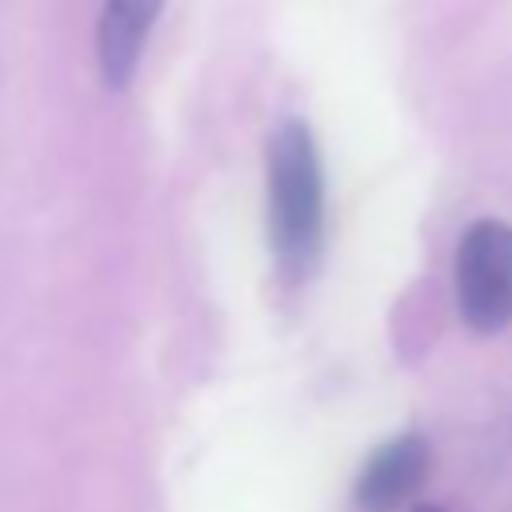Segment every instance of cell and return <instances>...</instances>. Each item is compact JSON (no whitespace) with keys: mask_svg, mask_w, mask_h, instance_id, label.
<instances>
[{"mask_svg":"<svg viewBox=\"0 0 512 512\" xmlns=\"http://www.w3.org/2000/svg\"><path fill=\"white\" fill-rule=\"evenodd\" d=\"M416 512H444V508H436V504H420Z\"/></svg>","mask_w":512,"mask_h":512,"instance_id":"5b68a950","label":"cell"},{"mask_svg":"<svg viewBox=\"0 0 512 512\" xmlns=\"http://www.w3.org/2000/svg\"><path fill=\"white\" fill-rule=\"evenodd\" d=\"M428 464H432V452L416 432L392 436L388 444H380L364 460V468L356 476V488H352L356 508L360 512H396V508H404L416 496V488L424 484Z\"/></svg>","mask_w":512,"mask_h":512,"instance_id":"3957f363","label":"cell"},{"mask_svg":"<svg viewBox=\"0 0 512 512\" xmlns=\"http://www.w3.org/2000/svg\"><path fill=\"white\" fill-rule=\"evenodd\" d=\"M264 208L276 268L292 280L308 276L324 248V164L316 136L300 116H284L268 132Z\"/></svg>","mask_w":512,"mask_h":512,"instance_id":"6da1fadb","label":"cell"},{"mask_svg":"<svg viewBox=\"0 0 512 512\" xmlns=\"http://www.w3.org/2000/svg\"><path fill=\"white\" fill-rule=\"evenodd\" d=\"M456 304L476 332L512 324V224L488 216L464 228L456 244Z\"/></svg>","mask_w":512,"mask_h":512,"instance_id":"7a4b0ae2","label":"cell"},{"mask_svg":"<svg viewBox=\"0 0 512 512\" xmlns=\"http://www.w3.org/2000/svg\"><path fill=\"white\" fill-rule=\"evenodd\" d=\"M160 8H164V0H100L96 64H100L104 88L120 92V88L132 84Z\"/></svg>","mask_w":512,"mask_h":512,"instance_id":"277c9868","label":"cell"}]
</instances>
